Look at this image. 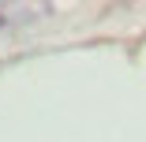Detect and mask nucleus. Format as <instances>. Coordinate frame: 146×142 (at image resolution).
Returning a JSON list of instances; mask_svg holds the SVG:
<instances>
[{
  "instance_id": "obj_1",
  "label": "nucleus",
  "mask_w": 146,
  "mask_h": 142,
  "mask_svg": "<svg viewBox=\"0 0 146 142\" xmlns=\"http://www.w3.org/2000/svg\"><path fill=\"white\" fill-rule=\"evenodd\" d=\"M4 26H8V15H4V11H0V30H4Z\"/></svg>"
}]
</instances>
